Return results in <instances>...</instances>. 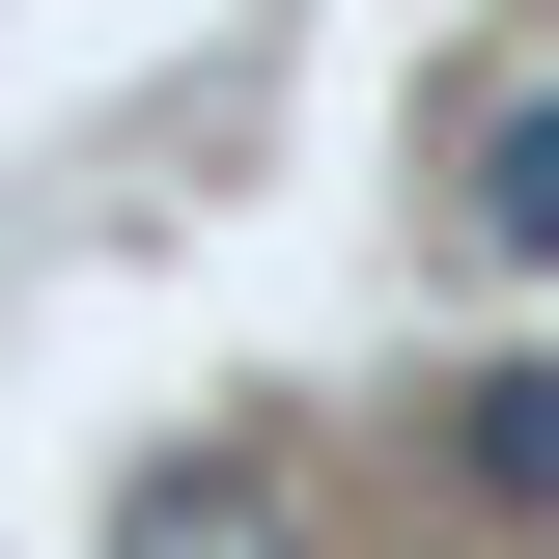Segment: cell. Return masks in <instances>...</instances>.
Returning <instances> with one entry per match:
<instances>
[{
  "label": "cell",
  "mask_w": 559,
  "mask_h": 559,
  "mask_svg": "<svg viewBox=\"0 0 559 559\" xmlns=\"http://www.w3.org/2000/svg\"><path fill=\"white\" fill-rule=\"evenodd\" d=\"M448 197H476L503 280H559V84H532V112H476V168H448Z\"/></svg>",
  "instance_id": "cell-2"
},
{
  "label": "cell",
  "mask_w": 559,
  "mask_h": 559,
  "mask_svg": "<svg viewBox=\"0 0 559 559\" xmlns=\"http://www.w3.org/2000/svg\"><path fill=\"white\" fill-rule=\"evenodd\" d=\"M112 559H308V476H280V448H168V476L112 503Z\"/></svg>",
  "instance_id": "cell-1"
},
{
  "label": "cell",
  "mask_w": 559,
  "mask_h": 559,
  "mask_svg": "<svg viewBox=\"0 0 559 559\" xmlns=\"http://www.w3.org/2000/svg\"><path fill=\"white\" fill-rule=\"evenodd\" d=\"M476 476H503V503L559 532V364H476Z\"/></svg>",
  "instance_id": "cell-3"
}]
</instances>
